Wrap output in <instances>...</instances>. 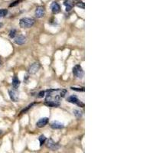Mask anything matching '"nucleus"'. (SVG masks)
Wrapping results in <instances>:
<instances>
[{
  "mask_svg": "<svg viewBox=\"0 0 153 153\" xmlns=\"http://www.w3.org/2000/svg\"><path fill=\"white\" fill-rule=\"evenodd\" d=\"M35 23V20L31 18H22L19 21V25L22 28H29Z\"/></svg>",
  "mask_w": 153,
  "mask_h": 153,
  "instance_id": "nucleus-1",
  "label": "nucleus"
},
{
  "mask_svg": "<svg viewBox=\"0 0 153 153\" xmlns=\"http://www.w3.org/2000/svg\"><path fill=\"white\" fill-rule=\"evenodd\" d=\"M72 71H73V75L77 78L82 79L84 76V71L80 64H76V65L73 67Z\"/></svg>",
  "mask_w": 153,
  "mask_h": 153,
  "instance_id": "nucleus-2",
  "label": "nucleus"
},
{
  "mask_svg": "<svg viewBox=\"0 0 153 153\" xmlns=\"http://www.w3.org/2000/svg\"><path fill=\"white\" fill-rule=\"evenodd\" d=\"M67 102L70 103L76 104V105H77L80 107H83V108L84 107V103H82L77 97H76V96H73H73H70V97H67Z\"/></svg>",
  "mask_w": 153,
  "mask_h": 153,
  "instance_id": "nucleus-3",
  "label": "nucleus"
},
{
  "mask_svg": "<svg viewBox=\"0 0 153 153\" xmlns=\"http://www.w3.org/2000/svg\"><path fill=\"white\" fill-rule=\"evenodd\" d=\"M40 67H41L40 63L35 62L29 66L28 69V73H30V74H35V73H36L39 70Z\"/></svg>",
  "mask_w": 153,
  "mask_h": 153,
  "instance_id": "nucleus-4",
  "label": "nucleus"
},
{
  "mask_svg": "<svg viewBox=\"0 0 153 153\" xmlns=\"http://www.w3.org/2000/svg\"><path fill=\"white\" fill-rule=\"evenodd\" d=\"M8 94L10 97V99L13 101V102H18L19 97H18V93L16 90V89H12V90H8Z\"/></svg>",
  "mask_w": 153,
  "mask_h": 153,
  "instance_id": "nucleus-5",
  "label": "nucleus"
},
{
  "mask_svg": "<svg viewBox=\"0 0 153 153\" xmlns=\"http://www.w3.org/2000/svg\"><path fill=\"white\" fill-rule=\"evenodd\" d=\"M46 145H47L48 148H49L51 150H53V151H55V150H57L58 149H59V145L57 144V143H55L54 142V140L52 139H49L47 141Z\"/></svg>",
  "mask_w": 153,
  "mask_h": 153,
  "instance_id": "nucleus-6",
  "label": "nucleus"
},
{
  "mask_svg": "<svg viewBox=\"0 0 153 153\" xmlns=\"http://www.w3.org/2000/svg\"><path fill=\"white\" fill-rule=\"evenodd\" d=\"M14 41L15 44H17L18 45H21V44H24L26 42L27 38L25 36H24L22 35H18L16 37H15Z\"/></svg>",
  "mask_w": 153,
  "mask_h": 153,
  "instance_id": "nucleus-7",
  "label": "nucleus"
},
{
  "mask_svg": "<svg viewBox=\"0 0 153 153\" xmlns=\"http://www.w3.org/2000/svg\"><path fill=\"white\" fill-rule=\"evenodd\" d=\"M45 9L44 6H38L35 9V16L37 18H42L44 15Z\"/></svg>",
  "mask_w": 153,
  "mask_h": 153,
  "instance_id": "nucleus-8",
  "label": "nucleus"
},
{
  "mask_svg": "<svg viewBox=\"0 0 153 153\" xmlns=\"http://www.w3.org/2000/svg\"><path fill=\"white\" fill-rule=\"evenodd\" d=\"M48 117H43L41 118L39 120L36 122V126L38 128H43L48 123Z\"/></svg>",
  "mask_w": 153,
  "mask_h": 153,
  "instance_id": "nucleus-9",
  "label": "nucleus"
},
{
  "mask_svg": "<svg viewBox=\"0 0 153 153\" xmlns=\"http://www.w3.org/2000/svg\"><path fill=\"white\" fill-rule=\"evenodd\" d=\"M64 5L66 6V11L70 12L73 7V0H65L64 2Z\"/></svg>",
  "mask_w": 153,
  "mask_h": 153,
  "instance_id": "nucleus-10",
  "label": "nucleus"
},
{
  "mask_svg": "<svg viewBox=\"0 0 153 153\" xmlns=\"http://www.w3.org/2000/svg\"><path fill=\"white\" fill-rule=\"evenodd\" d=\"M51 8L52 12H53L54 14H57L60 12V5L56 2H54L53 3H52L51 5Z\"/></svg>",
  "mask_w": 153,
  "mask_h": 153,
  "instance_id": "nucleus-11",
  "label": "nucleus"
},
{
  "mask_svg": "<svg viewBox=\"0 0 153 153\" xmlns=\"http://www.w3.org/2000/svg\"><path fill=\"white\" fill-rule=\"evenodd\" d=\"M51 127L53 129H61L64 128V124L57 121H54L51 124Z\"/></svg>",
  "mask_w": 153,
  "mask_h": 153,
  "instance_id": "nucleus-12",
  "label": "nucleus"
},
{
  "mask_svg": "<svg viewBox=\"0 0 153 153\" xmlns=\"http://www.w3.org/2000/svg\"><path fill=\"white\" fill-rule=\"evenodd\" d=\"M20 84H21V82L19 81V79H18L16 76H13V78H12V87H13V88L17 89L20 86Z\"/></svg>",
  "mask_w": 153,
  "mask_h": 153,
  "instance_id": "nucleus-13",
  "label": "nucleus"
},
{
  "mask_svg": "<svg viewBox=\"0 0 153 153\" xmlns=\"http://www.w3.org/2000/svg\"><path fill=\"white\" fill-rule=\"evenodd\" d=\"M73 114H74V116H76V119H81L82 117V116H83L82 112L79 109H74L73 111Z\"/></svg>",
  "mask_w": 153,
  "mask_h": 153,
  "instance_id": "nucleus-14",
  "label": "nucleus"
},
{
  "mask_svg": "<svg viewBox=\"0 0 153 153\" xmlns=\"http://www.w3.org/2000/svg\"><path fill=\"white\" fill-rule=\"evenodd\" d=\"M44 105L50 106V107H58L60 106V103H54V102H45Z\"/></svg>",
  "mask_w": 153,
  "mask_h": 153,
  "instance_id": "nucleus-15",
  "label": "nucleus"
},
{
  "mask_svg": "<svg viewBox=\"0 0 153 153\" xmlns=\"http://www.w3.org/2000/svg\"><path fill=\"white\" fill-rule=\"evenodd\" d=\"M38 139H39V142H40V146H42V145H44V142H46V140H47V139H46V137L44 136V135L40 136Z\"/></svg>",
  "mask_w": 153,
  "mask_h": 153,
  "instance_id": "nucleus-16",
  "label": "nucleus"
},
{
  "mask_svg": "<svg viewBox=\"0 0 153 153\" xmlns=\"http://www.w3.org/2000/svg\"><path fill=\"white\" fill-rule=\"evenodd\" d=\"M67 90H65V89H60L59 94H60V98L65 97V95L67 94Z\"/></svg>",
  "mask_w": 153,
  "mask_h": 153,
  "instance_id": "nucleus-17",
  "label": "nucleus"
},
{
  "mask_svg": "<svg viewBox=\"0 0 153 153\" xmlns=\"http://www.w3.org/2000/svg\"><path fill=\"white\" fill-rule=\"evenodd\" d=\"M7 14H8L7 9H0V18L5 17Z\"/></svg>",
  "mask_w": 153,
  "mask_h": 153,
  "instance_id": "nucleus-18",
  "label": "nucleus"
},
{
  "mask_svg": "<svg viewBox=\"0 0 153 153\" xmlns=\"http://www.w3.org/2000/svg\"><path fill=\"white\" fill-rule=\"evenodd\" d=\"M16 30L15 29H12L10 31V32H9V37H10L11 38H15V35H16Z\"/></svg>",
  "mask_w": 153,
  "mask_h": 153,
  "instance_id": "nucleus-19",
  "label": "nucleus"
},
{
  "mask_svg": "<svg viewBox=\"0 0 153 153\" xmlns=\"http://www.w3.org/2000/svg\"><path fill=\"white\" fill-rule=\"evenodd\" d=\"M70 89L74 91H77V92H84V87H70Z\"/></svg>",
  "mask_w": 153,
  "mask_h": 153,
  "instance_id": "nucleus-20",
  "label": "nucleus"
},
{
  "mask_svg": "<svg viewBox=\"0 0 153 153\" xmlns=\"http://www.w3.org/2000/svg\"><path fill=\"white\" fill-rule=\"evenodd\" d=\"M35 104H36L35 103H32V104H30V105H28V106L26 107L25 109H22V110H21V113H24L27 112L28 110V109H29L30 108H32V106H33L34 105H35Z\"/></svg>",
  "mask_w": 153,
  "mask_h": 153,
  "instance_id": "nucleus-21",
  "label": "nucleus"
},
{
  "mask_svg": "<svg viewBox=\"0 0 153 153\" xmlns=\"http://www.w3.org/2000/svg\"><path fill=\"white\" fill-rule=\"evenodd\" d=\"M76 6H77L78 8H81L82 9H84L85 4H84V2H78L77 3H76Z\"/></svg>",
  "mask_w": 153,
  "mask_h": 153,
  "instance_id": "nucleus-22",
  "label": "nucleus"
},
{
  "mask_svg": "<svg viewBox=\"0 0 153 153\" xmlns=\"http://www.w3.org/2000/svg\"><path fill=\"white\" fill-rule=\"evenodd\" d=\"M21 1V0H16V1L13 2L12 3V4L9 5V6H10V7H14V6H15V5H17L19 4Z\"/></svg>",
  "mask_w": 153,
  "mask_h": 153,
  "instance_id": "nucleus-23",
  "label": "nucleus"
},
{
  "mask_svg": "<svg viewBox=\"0 0 153 153\" xmlns=\"http://www.w3.org/2000/svg\"><path fill=\"white\" fill-rule=\"evenodd\" d=\"M44 95H45V92L43 91V90H41V91H40L39 93H38V98H42V97H44Z\"/></svg>",
  "mask_w": 153,
  "mask_h": 153,
  "instance_id": "nucleus-24",
  "label": "nucleus"
},
{
  "mask_svg": "<svg viewBox=\"0 0 153 153\" xmlns=\"http://www.w3.org/2000/svg\"><path fill=\"white\" fill-rule=\"evenodd\" d=\"M2 60H1V58H0V67L2 66Z\"/></svg>",
  "mask_w": 153,
  "mask_h": 153,
  "instance_id": "nucleus-25",
  "label": "nucleus"
},
{
  "mask_svg": "<svg viewBox=\"0 0 153 153\" xmlns=\"http://www.w3.org/2000/svg\"><path fill=\"white\" fill-rule=\"evenodd\" d=\"M1 133H2V131H1V130H0V134H1Z\"/></svg>",
  "mask_w": 153,
  "mask_h": 153,
  "instance_id": "nucleus-26",
  "label": "nucleus"
},
{
  "mask_svg": "<svg viewBox=\"0 0 153 153\" xmlns=\"http://www.w3.org/2000/svg\"><path fill=\"white\" fill-rule=\"evenodd\" d=\"M1 26H2V24H0V27H1Z\"/></svg>",
  "mask_w": 153,
  "mask_h": 153,
  "instance_id": "nucleus-27",
  "label": "nucleus"
}]
</instances>
